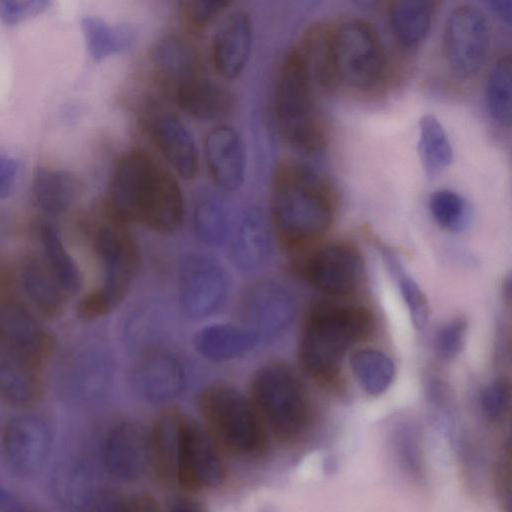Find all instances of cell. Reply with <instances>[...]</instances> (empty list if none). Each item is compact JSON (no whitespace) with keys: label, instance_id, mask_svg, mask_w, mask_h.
<instances>
[{"label":"cell","instance_id":"7dc6e473","mask_svg":"<svg viewBox=\"0 0 512 512\" xmlns=\"http://www.w3.org/2000/svg\"><path fill=\"white\" fill-rule=\"evenodd\" d=\"M121 512H163L155 498L147 493H136L123 498Z\"/></svg>","mask_w":512,"mask_h":512},{"label":"cell","instance_id":"1f68e13d","mask_svg":"<svg viewBox=\"0 0 512 512\" xmlns=\"http://www.w3.org/2000/svg\"><path fill=\"white\" fill-rule=\"evenodd\" d=\"M77 188L74 176L63 170L41 169L33 183L36 202L41 209L50 214L65 211L75 198Z\"/></svg>","mask_w":512,"mask_h":512},{"label":"cell","instance_id":"74e56055","mask_svg":"<svg viewBox=\"0 0 512 512\" xmlns=\"http://www.w3.org/2000/svg\"><path fill=\"white\" fill-rule=\"evenodd\" d=\"M389 270L396 277L400 293L409 310L411 320L416 328L422 329L426 326L429 317V306L425 294L401 267L397 258L386 248H380Z\"/></svg>","mask_w":512,"mask_h":512},{"label":"cell","instance_id":"484cf974","mask_svg":"<svg viewBox=\"0 0 512 512\" xmlns=\"http://www.w3.org/2000/svg\"><path fill=\"white\" fill-rule=\"evenodd\" d=\"M334 31L324 24L309 27L303 35L299 49L311 80L325 90L339 82L334 56Z\"/></svg>","mask_w":512,"mask_h":512},{"label":"cell","instance_id":"52a82bcc","mask_svg":"<svg viewBox=\"0 0 512 512\" xmlns=\"http://www.w3.org/2000/svg\"><path fill=\"white\" fill-rule=\"evenodd\" d=\"M334 56L339 82L360 90L377 86L385 73L383 47L374 28L359 19L348 20L334 31Z\"/></svg>","mask_w":512,"mask_h":512},{"label":"cell","instance_id":"7c38bea8","mask_svg":"<svg viewBox=\"0 0 512 512\" xmlns=\"http://www.w3.org/2000/svg\"><path fill=\"white\" fill-rule=\"evenodd\" d=\"M179 304L189 318L201 319L214 313L227 294L223 269L208 257L190 254L179 266Z\"/></svg>","mask_w":512,"mask_h":512},{"label":"cell","instance_id":"7a4b0ae2","mask_svg":"<svg viewBox=\"0 0 512 512\" xmlns=\"http://www.w3.org/2000/svg\"><path fill=\"white\" fill-rule=\"evenodd\" d=\"M270 207L272 226L287 245L321 235L334 214L333 196L326 181L310 167L289 161L276 169Z\"/></svg>","mask_w":512,"mask_h":512},{"label":"cell","instance_id":"f546056e","mask_svg":"<svg viewBox=\"0 0 512 512\" xmlns=\"http://www.w3.org/2000/svg\"><path fill=\"white\" fill-rule=\"evenodd\" d=\"M51 489L56 501L67 511L86 510L94 497L88 488L82 463L68 456L55 466Z\"/></svg>","mask_w":512,"mask_h":512},{"label":"cell","instance_id":"8fae6325","mask_svg":"<svg viewBox=\"0 0 512 512\" xmlns=\"http://www.w3.org/2000/svg\"><path fill=\"white\" fill-rule=\"evenodd\" d=\"M53 430L43 418L24 415L10 420L2 433V455L8 469L20 478H33L52 452Z\"/></svg>","mask_w":512,"mask_h":512},{"label":"cell","instance_id":"ee69618b","mask_svg":"<svg viewBox=\"0 0 512 512\" xmlns=\"http://www.w3.org/2000/svg\"><path fill=\"white\" fill-rule=\"evenodd\" d=\"M396 449L407 473L415 478L422 475V462L417 434L411 427L404 426L397 431Z\"/></svg>","mask_w":512,"mask_h":512},{"label":"cell","instance_id":"8992f818","mask_svg":"<svg viewBox=\"0 0 512 512\" xmlns=\"http://www.w3.org/2000/svg\"><path fill=\"white\" fill-rule=\"evenodd\" d=\"M275 113L282 136L292 146L315 152L325 145V130L314 106L312 80L299 49L290 50L280 65Z\"/></svg>","mask_w":512,"mask_h":512},{"label":"cell","instance_id":"cb8c5ba5","mask_svg":"<svg viewBox=\"0 0 512 512\" xmlns=\"http://www.w3.org/2000/svg\"><path fill=\"white\" fill-rule=\"evenodd\" d=\"M42 367L0 352V398L15 407H30L43 395Z\"/></svg>","mask_w":512,"mask_h":512},{"label":"cell","instance_id":"b9f144b4","mask_svg":"<svg viewBox=\"0 0 512 512\" xmlns=\"http://www.w3.org/2000/svg\"><path fill=\"white\" fill-rule=\"evenodd\" d=\"M467 333V323L464 319H454L443 325L436 334L435 349L443 360H452L463 349Z\"/></svg>","mask_w":512,"mask_h":512},{"label":"cell","instance_id":"f35d334b","mask_svg":"<svg viewBox=\"0 0 512 512\" xmlns=\"http://www.w3.org/2000/svg\"><path fill=\"white\" fill-rule=\"evenodd\" d=\"M429 209L435 221L444 229L457 232L464 228L469 219L466 200L451 190H438L429 200Z\"/></svg>","mask_w":512,"mask_h":512},{"label":"cell","instance_id":"6da1fadb","mask_svg":"<svg viewBox=\"0 0 512 512\" xmlns=\"http://www.w3.org/2000/svg\"><path fill=\"white\" fill-rule=\"evenodd\" d=\"M113 221L135 222L158 233H171L182 223L184 200L176 179L143 150L119 160L110 185Z\"/></svg>","mask_w":512,"mask_h":512},{"label":"cell","instance_id":"4fadbf2b","mask_svg":"<svg viewBox=\"0 0 512 512\" xmlns=\"http://www.w3.org/2000/svg\"><path fill=\"white\" fill-rule=\"evenodd\" d=\"M244 326L260 338H274L285 332L294 320L296 302L281 284L262 280L244 294L241 305Z\"/></svg>","mask_w":512,"mask_h":512},{"label":"cell","instance_id":"f907efd6","mask_svg":"<svg viewBox=\"0 0 512 512\" xmlns=\"http://www.w3.org/2000/svg\"><path fill=\"white\" fill-rule=\"evenodd\" d=\"M13 504V496L8 490L0 486V512L11 508Z\"/></svg>","mask_w":512,"mask_h":512},{"label":"cell","instance_id":"f6af8a7d","mask_svg":"<svg viewBox=\"0 0 512 512\" xmlns=\"http://www.w3.org/2000/svg\"><path fill=\"white\" fill-rule=\"evenodd\" d=\"M49 5L50 2L39 0H0V19L8 25H14L42 13Z\"/></svg>","mask_w":512,"mask_h":512},{"label":"cell","instance_id":"ac0fdd59","mask_svg":"<svg viewBox=\"0 0 512 512\" xmlns=\"http://www.w3.org/2000/svg\"><path fill=\"white\" fill-rule=\"evenodd\" d=\"M253 25L245 11L230 13L215 32L211 59L215 71L225 79L237 78L245 69L252 49Z\"/></svg>","mask_w":512,"mask_h":512},{"label":"cell","instance_id":"4316f807","mask_svg":"<svg viewBox=\"0 0 512 512\" xmlns=\"http://www.w3.org/2000/svg\"><path fill=\"white\" fill-rule=\"evenodd\" d=\"M271 251V235L264 218L257 211L247 212L233 242L235 263L242 270L253 271L266 263Z\"/></svg>","mask_w":512,"mask_h":512},{"label":"cell","instance_id":"7402d4cb","mask_svg":"<svg viewBox=\"0 0 512 512\" xmlns=\"http://www.w3.org/2000/svg\"><path fill=\"white\" fill-rule=\"evenodd\" d=\"M187 415L175 408L160 413L149 430L150 468L157 477L175 483L181 435Z\"/></svg>","mask_w":512,"mask_h":512},{"label":"cell","instance_id":"30bf717a","mask_svg":"<svg viewBox=\"0 0 512 512\" xmlns=\"http://www.w3.org/2000/svg\"><path fill=\"white\" fill-rule=\"evenodd\" d=\"M226 466L219 444L207 429L188 416L184 422L177 460L175 484L187 490L220 485Z\"/></svg>","mask_w":512,"mask_h":512},{"label":"cell","instance_id":"e575fe53","mask_svg":"<svg viewBox=\"0 0 512 512\" xmlns=\"http://www.w3.org/2000/svg\"><path fill=\"white\" fill-rule=\"evenodd\" d=\"M486 106L501 126L511 124V57H501L492 68L486 85Z\"/></svg>","mask_w":512,"mask_h":512},{"label":"cell","instance_id":"2e32d148","mask_svg":"<svg viewBox=\"0 0 512 512\" xmlns=\"http://www.w3.org/2000/svg\"><path fill=\"white\" fill-rule=\"evenodd\" d=\"M307 282L329 295H344L354 290L363 275L358 250L345 243L327 245L312 254L303 266Z\"/></svg>","mask_w":512,"mask_h":512},{"label":"cell","instance_id":"8d00e7d4","mask_svg":"<svg viewBox=\"0 0 512 512\" xmlns=\"http://www.w3.org/2000/svg\"><path fill=\"white\" fill-rule=\"evenodd\" d=\"M194 229L197 237L207 245H220L226 238L227 219L225 211L214 195H201L194 208Z\"/></svg>","mask_w":512,"mask_h":512},{"label":"cell","instance_id":"bcb514c9","mask_svg":"<svg viewBox=\"0 0 512 512\" xmlns=\"http://www.w3.org/2000/svg\"><path fill=\"white\" fill-rule=\"evenodd\" d=\"M18 173L17 161L6 154L0 153V200L13 192Z\"/></svg>","mask_w":512,"mask_h":512},{"label":"cell","instance_id":"681fc988","mask_svg":"<svg viewBox=\"0 0 512 512\" xmlns=\"http://www.w3.org/2000/svg\"><path fill=\"white\" fill-rule=\"evenodd\" d=\"M493 12L507 24L511 22V0H493L489 2Z\"/></svg>","mask_w":512,"mask_h":512},{"label":"cell","instance_id":"f1b7e54d","mask_svg":"<svg viewBox=\"0 0 512 512\" xmlns=\"http://www.w3.org/2000/svg\"><path fill=\"white\" fill-rule=\"evenodd\" d=\"M433 3L423 0L394 2L389 10V24L403 47L417 46L426 36L432 20Z\"/></svg>","mask_w":512,"mask_h":512},{"label":"cell","instance_id":"44dd1931","mask_svg":"<svg viewBox=\"0 0 512 512\" xmlns=\"http://www.w3.org/2000/svg\"><path fill=\"white\" fill-rule=\"evenodd\" d=\"M150 62L156 78L173 92L203 74L195 48L178 36H167L158 41L151 50Z\"/></svg>","mask_w":512,"mask_h":512},{"label":"cell","instance_id":"836d02e7","mask_svg":"<svg viewBox=\"0 0 512 512\" xmlns=\"http://www.w3.org/2000/svg\"><path fill=\"white\" fill-rule=\"evenodd\" d=\"M41 241L46 266L60 288L63 292L76 293L81 287V274L57 230L49 224L44 225L41 229Z\"/></svg>","mask_w":512,"mask_h":512},{"label":"cell","instance_id":"ab89813d","mask_svg":"<svg viewBox=\"0 0 512 512\" xmlns=\"http://www.w3.org/2000/svg\"><path fill=\"white\" fill-rule=\"evenodd\" d=\"M82 29L91 55L102 59L121 49L125 43L122 30H117L99 18L86 17Z\"/></svg>","mask_w":512,"mask_h":512},{"label":"cell","instance_id":"d4e9b609","mask_svg":"<svg viewBox=\"0 0 512 512\" xmlns=\"http://www.w3.org/2000/svg\"><path fill=\"white\" fill-rule=\"evenodd\" d=\"M261 338L246 326L215 324L203 328L195 337V348L206 359L226 362L244 356Z\"/></svg>","mask_w":512,"mask_h":512},{"label":"cell","instance_id":"4dcf8cb0","mask_svg":"<svg viewBox=\"0 0 512 512\" xmlns=\"http://www.w3.org/2000/svg\"><path fill=\"white\" fill-rule=\"evenodd\" d=\"M418 151L423 169L430 177L441 173L453 160L449 138L433 115H425L420 119Z\"/></svg>","mask_w":512,"mask_h":512},{"label":"cell","instance_id":"60d3db41","mask_svg":"<svg viewBox=\"0 0 512 512\" xmlns=\"http://www.w3.org/2000/svg\"><path fill=\"white\" fill-rule=\"evenodd\" d=\"M229 5V1L223 0H189L181 3L180 13L189 29L201 31L221 15Z\"/></svg>","mask_w":512,"mask_h":512},{"label":"cell","instance_id":"ffe728a7","mask_svg":"<svg viewBox=\"0 0 512 512\" xmlns=\"http://www.w3.org/2000/svg\"><path fill=\"white\" fill-rule=\"evenodd\" d=\"M149 130L158 150L174 171L185 180L195 178L199 155L186 125L174 114L160 113L151 119Z\"/></svg>","mask_w":512,"mask_h":512},{"label":"cell","instance_id":"5bb4252c","mask_svg":"<svg viewBox=\"0 0 512 512\" xmlns=\"http://www.w3.org/2000/svg\"><path fill=\"white\" fill-rule=\"evenodd\" d=\"M54 340L21 304L0 302V352L43 367L52 354Z\"/></svg>","mask_w":512,"mask_h":512},{"label":"cell","instance_id":"277c9868","mask_svg":"<svg viewBox=\"0 0 512 512\" xmlns=\"http://www.w3.org/2000/svg\"><path fill=\"white\" fill-rule=\"evenodd\" d=\"M250 399L266 430L281 442H295L310 426L308 394L295 371L284 363L271 362L259 368Z\"/></svg>","mask_w":512,"mask_h":512},{"label":"cell","instance_id":"d590c367","mask_svg":"<svg viewBox=\"0 0 512 512\" xmlns=\"http://www.w3.org/2000/svg\"><path fill=\"white\" fill-rule=\"evenodd\" d=\"M107 379L106 361L97 353H85L71 367L70 390L79 399H91L102 392Z\"/></svg>","mask_w":512,"mask_h":512},{"label":"cell","instance_id":"e0dca14e","mask_svg":"<svg viewBox=\"0 0 512 512\" xmlns=\"http://www.w3.org/2000/svg\"><path fill=\"white\" fill-rule=\"evenodd\" d=\"M132 384L137 394L151 403H167L178 398L186 387L181 362L165 351L142 356L133 368Z\"/></svg>","mask_w":512,"mask_h":512},{"label":"cell","instance_id":"9a60e30c","mask_svg":"<svg viewBox=\"0 0 512 512\" xmlns=\"http://www.w3.org/2000/svg\"><path fill=\"white\" fill-rule=\"evenodd\" d=\"M102 461L115 479L131 482L150 468L149 430L133 421L114 424L102 444Z\"/></svg>","mask_w":512,"mask_h":512},{"label":"cell","instance_id":"c3c4849f","mask_svg":"<svg viewBox=\"0 0 512 512\" xmlns=\"http://www.w3.org/2000/svg\"><path fill=\"white\" fill-rule=\"evenodd\" d=\"M168 512H208L202 501L182 495L172 500Z\"/></svg>","mask_w":512,"mask_h":512},{"label":"cell","instance_id":"603a6c76","mask_svg":"<svg viewBox=\"0 0 512 512\" xmlns=\"http://www.w3.org/2000/svg\"><path fill=\"white\" fill-rule=\"evenodd\" d=\"M179 108L200 120H215L231 110L232 94L222 82L204 74L180 85L174 92Z\"/></svg>","mask_w":512,"mask_h":512},{"label":"cell","instance_id":"9c48e42d","mask_svg":"<svg viewBox=\"0 0 512 512\" xmlns=\"http://www.w3.org/2000/svg\"><path fill=\"white\" fill-rule=\"evenodd\" d=\"M443 50L456 78L470 79L482 69L489 50V29L478 7L465 4L452 11L444 29Z\"/></svg>","mask_w":512,"mask_h":512},{"label":"cell","instance_id":"7bdbcfd3","mask_svg":"<svg viewBox=\"0 0 512 512\" xmlns=\"http://www.w3.org/2000/svg\"><path fill=\"white\" fill-rule=\"evenodd\" d=\"M510 396V384L505 379H497L486 386L480 395L484 416L490 421L502 418L509 406Z\"/></svg>","mask_w":512,"mask_h":512},{"label":"cell","instance_id":"ba28073f","mask_svg":"<svg viewBox=\"0 0 512 512\" xmlns=\"http://www.w3.org/2000/svg\"><path fill=\"white\" fill-rule=\"evenodd\" d=\"M95 249L103 269V283L93 291L111 312L124 300L137 275L139 248L124 224L112 220L97 231Z\"/></svg>","mask_w":512,"mask_h":512},{"label":"cell","instance_id":"d6986e66","mask_svg":"<svg viewBox=\"0 0 512 512\" xmlns=\"http://www.w3.org/2000/svg\"><path fill=\"white\" fill-rule=\"evenodd\" d=\"M208 173L214 184L224 191H235L243 183L245 151L241 136L232 126L212 128L204 140Z\"/></svg>","mask_w":512,"mask_h":512},{"label":"cell","instance_id":"3957f363","mask_svg":"<svg viewBox=\"0 0 512 512\" xmlns=\"http://www.w3.org/2000/svg\"><path fill=\"white\" fill-rule=\"evenodd\" d=\"M369 310L351 305H319L309 314L299 344L303 369L315 378L337 374L348 351L373 330Z\"/></svg>","mask_w":512,"mask_h":512},{"label":"cell","instance_id":"83f0119b","mask_svg":"<svg viewBox=\"0 0 512 512\" xmlns=\"http://www.w3.org/2000/svg\"><path fill=\"white\" fill-rule=\"evenodd\" d=\"M20 276L23 289L39 314L47 319L61 315L64 308L63 290L45 264L30 257L24 261Z\"/></svg>","mask_w":512,"mask_h":512},{"label":"cell","instance_id":"d6a6232c","mask_svg":"<svg viewBox=\"0 0 512 512\" xmlns=\"http://www.w3.org/2000/svg\"><path fill=\"white\" fill-rule=\"evenodd\" d=\"M350 365L361 388L374 396L382 394L390 386L395 374L393 361L376 349L356 351L351 357Z\"/></svg>","mask_w":512,"mask_h":512},{"label":"cell","instance_id":"5b68a950","mask_svg":"<svg viewBox=\"0 0 512 512\" xmlns=\"http://www.w3.org/2000/svg\"><path fill=\"white\" fill-rule=\"evenodd\" d=\"M208 432L231 453L254 458L267 449V430L250 398L226 385H212L199 395Z\"/></svg>","mask_w":512,"mask_h":512}]
</instances>
